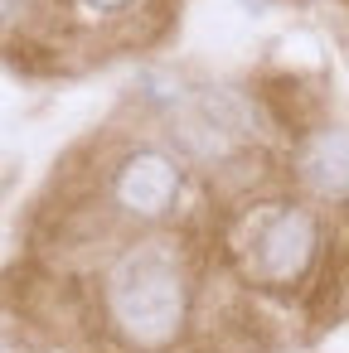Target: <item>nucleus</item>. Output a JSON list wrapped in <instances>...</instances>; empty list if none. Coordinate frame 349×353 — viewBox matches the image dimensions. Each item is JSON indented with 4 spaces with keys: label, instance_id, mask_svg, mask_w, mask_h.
<instances>
[{
    "label": "nucleus",
    "instance_id": "f03ea898",
    "mask_svg": "<svg viewBox=\"0 0 349 353\" xmlns=\"http://www.w3.org/2000/svg\"><path fill=\"white\" fill-rule=\"evenodd\" d=\"M320 256V223L301 203H272L247 218V232L238 237V261L247 266L252 281L286 290L305 281V271Z\"/></svg>",
    "mask_w": 349,
    "mask_h": 353
},
{
    "label": "nucleus",
    "instance_id": "39448f33",
    "mask_svg": "<svg viewBox=\"0 0 349 353\" xmlns=\"http://www.w3.org/2000/svg\"><path fill=\"white\" fill-rule=\"evenodd\" d=\"M83 10H93V15H117V10H126L131 0H78Z\"/></svg>",
    "mask_w": 349,
    "mask_h": 353
},
{
    "label": "nucleus",
    "instance_id": "20e7f679",
    "mask_svg": "<svg viewBox=\"0 0 349 353\" xmlns=\"http://www.w3.org/2000/svg\"><path fill=\"white\" fill-rule=\"evenodd\" d=\"M296 170H301V184L310 194L349 199V131H339V126L310 131L296 150Z\"/></svg>",
    "mask_w": 349,
    "mask_h": 353
},
{
    "label": "nucleus",
    "instance_id": "7ed1b4c3",
    "mask_svg": "<svg viewBox=\"0 0 349 353\" xmlns=\"http://www.w3.org/2000/svg\"><path fill=\"white\" fill-rule=\"evenodd\" d=\"M112 199L131 218H165L180 199V170L160 150H131L112 174Z\"/></svg>",
    "mask_w": 349,
    "mask_h": 353
},
{
    "label": "nucleus",
    "instance_id": "423d86ee",
    "mask_svg": "<svg viewBox=\"0 0 349 353\" xmlns=\"http://www.w3.org/2000/svg\"><path fill=\"white\" fill-rule=\"evenodd\" d=\"M15 6H20V0H0V25H6V20L15 15Z\"/></svg>",
    "mask_w": 349,
    "mask_h": 353
},
{
    "label": "nucleus",
    "instance_id": "f257e3e1",
    "mask_svg": "<svg viewBox=\"0 0 349 353\" xmlns=\"http://www.w3.org/2000/svg\"><path fill=\"white\" fill-rule=\"evenodd\" d=\"M185 310H189V290H185V271H180L170 247L146 242V247H131L112 261L107 314L126 343L165 348L185 329Z\"/></svg>",
    "mask_w": 349,
    "mask_h": 353
}]
</instances>
